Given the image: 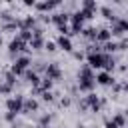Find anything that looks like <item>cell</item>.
<instances>
[{
  "instance_id": "8fae6325",
  "label": "cell",
  "mask_w": 128,
  "mask_h": 128,
  "mask_svg": "<svg viewBox=\"0 0 128 128\" xmlns=\"http://www.w3.org/2000/svg\"><path fill=\"white\" fill-rule=\"evenodd\" d=\"M110 40H112V30H110V28H100L98 34H96V42H98V44H106V42H110Z\"/></svg>"
},
{
  "instance_id": "ba28073f",
  "label": "cell",
  "mask_w": 128,
  "mask_h": 128,
  "mask_svg": "<svg viewBox=\"0 0 128 128\" xmlns=\"http://www.w3.org/2000/svg\"><path fill=\"white\" fill-rule=\"evenodd\" d=\"M96 84H100V86H112L114 84V76L110 72H106V70H100L96 74Z\"/></svg>"
},
{
  "instance_id": "9c48e42d",
  "label": "cell",
  "mask_w": 128,
  "mask_h": 128,
  "mask_svg": "<svg viewBox=\"0 0 128 128\" xmlns=\"http://www.w3.org/2000/svg\"><path fill=\"white\" fill-rule=\"evenodd\" d=\"M56 46H58L60 50H64V52H72V50H74V44H72V40H70V36H60V34H58V40H56Z\"/></svg>"
},
{
  "instance_id": "f1b7e54d",
  "label": "cell",
  "mask_w": 128,
  "mask_h": 128,
  "mask_svg": "<svg viewBox=\"0 0 128 128\" xmlns=\"http://www.w3.org/2000/svg\"><path fill=\"white\" fill-rule=\"evenodd\" d=\"M0 44H2V34H0Z\"/></svg>"
},
{
  "instance_id": "44dd1931",
  "label": "cell",
  "mask_w": 128,
  "mask_h": 128,
  "mask_svg": "<svg viewBox=\"0 0 128 128\" xmlns=\"http://www.w3.org/2000/svg\"><path fill=\"white\" fill-rule=\"evenodd\" d=\"M30 46H32V48H40V46H44V40H42V36H32V40H30Z\"/></svg>"
},
{
  "instance_id": "484cf974",
  "label": "cell",
  "mask_w": 128,
  "mask_h": 128,
  "mask_svg": "<svg viewBox=\"0 0 128 128\" xmlns=\"http://www.w3.org/2000/svg\"><path fill=\"white\" fill-rule=\"evenodd\" d=\"M74 58H76V60H82V58H84V52H74Z\"/></svg>"
},
{
  "instance_id": "ac0fdd59",
  "label": "cell",
  "mask_w": 128,
  "mask_h": 128,
  "mask_svg": "<svg viewBox=\"0 0 128 128\" xmlns=\"http://www.w3.org/2000/svg\"><path fill=\"white\" fill-rule=\"evenodd\" d=\"M96 34H98V30H96V28H92V26H88V28H84V30H82V36H84V38H88V40H96Z\"/></svg>"
},
{
  "instance_id": "52a82bcc",
  "label": "cell",
  "mask_w": 128,
  "mask_h": 128,
  "mask_svg": "<svg viewBox=\"0 0 128 128\" xmlns=\"http://www.w3.org/2000/svg\"><path fill=\"white\" fill-rule=\"evenodd\" d=\"M60 76H62V70H60V66L56 62H52V64L46 66V78H50L52 82H56V80H60Z\"/></svg>"
},
{
  "instance_id": "2e32d148",
  "label": "cell",
  "mask_w": 128,
  "mask_h": 128,
  "mask_svg": "<svg viewBox=\"0 0 128 128\" xmlns=\"http://www.w3.org/2000/svg\"><path fill=\"white\" fill-rule=\"evenodd\" d=\"M116 50H118V42H116V40H110V42L102 44V52H104V54H112V52H116Z\"/></svg>"
},
{
  "instance_id": "7a4b0ae2",
  "label": "cell",
  "mask_w": 128,
  "mask_h": 128,
  "mask_svg": "<svg viewBox=\"0 0 128 128\" xmlns=\"http://www.w3.org/2000/svg\"><path fill=\"white\" fill-rule=\"evenodd\" d=\"M86 60H88V66L92 70H104L106 60H108V54H104V52H88Z\"/></svg>"
},
{
  "instance_id": "cb8c5ba5",
  "label": "cell",
  "mask_w": 128,
  "mask_h": 128,
  "mask_svg": "<svg viewBox=\"0 0 128 128\" xmlns=\"http://www.w3.org/2000/svg\"><path fill=\"white\" fill-rule=\"evenodd\" d=\"M42 100H44V102H52V100H54V94H52V90H48V92H42Z\"/></svg>"
},
{
  "instance_id": "5b68a950",
  "label": "cell",
  "mask_w": 128,
  "mask_h": 128,
  "mask_svg": "<svg viewBox=\"0 0 128 128\" xmlns=\"http://www.w3.org/2000/svg\"><path fill=\"white\" fill-rule=\"evenodd\" d=\"M84 100H86V106H88L92 112H100V108H102V102H104V100H100V98H98L96 94H92V92H90V94H88Z\"/></svg>"
},
{
  "instance_id": "83f0119b",
  "label": "cell",
  "mask_w": 128,
  "mask_h": 128,
  "mask_svg": "<svg viewBox=\"0 0 128 128\" xmlns=\"http://www.w3.org/2000/svg\"><path fill=\"white\" fill-rule=\"evenodd\" d=\"M50 122V116H42V120H40V124H48Z\"/></svg>"
},
{
  "instance_id": "4fadbf2b",
  "label": "cell",
  "mask_w": 128,
  "mask_h": 128,
  "mask_svg": "<svg viewBox=\"0 0 128 128\" xmlns=\"http://www.w3.org/2000/svg\"><path fill=\"white\" fill-rule=\"evenodd\" d=\"M24 76H26V80H28L34 88H38V86H40V82H42V78H40V76H38V72H34V70H26V72H24Z\"/></svg>"
},
{
  "instance_id": "4316f807",
  "label": "cell",
  "mask_w": 128,
  "mask_h": 128,
  "mask_svg": "<svg viewBox=\"0 0 128 128\" xmlns=\"http://www.w3.org/2000/svg\"><path fill=\"white\" fill-rule=\"evenodd\" d=\"M60 104H62V106H70V100H68V98H62Z\"/></svg>"
},
{
  "instance_id": "d4e9b609",
  "label": "cell",
  "mask_w": 128,
  "mask_h": 128,
  "mask_svg": "<svg viewBox=\"0 0 128 128\" xmlns=\"http://www.w3.org/2000/svg\"><path fill=\"white\" fill-rule=\"evenodd\" d=\"M104 128H118V126H116L112 120H106V122H104Z\"/></svg>"
},
{
  "instance_id": "d6986e66",
  "label": "cell",
  "mask_w": 128,
  "mask_h": 128,
  "mask_svg": "<svg viewBox=\"0 0 128 128\" xmlns=\"http://www.w3.org/2000/svg\"><path fill=\"white\" fill-rule=\"evenodd\" d=\"M80 8H82V10H90V12H96V10H98V4H96L94 0H84Z\"/></svg>"
},
{
  "instance_id": "7c38bea8",
  "label": "cell",
  "mask_w": 128,
  "mask_h": 128,
  "mask_svg": "<svg viewBox=\"0 0 128 128\" xmlns=\"http://www.w3.org/2000/svg\"><path fill=\"white\" fill-rule=\"evenodd\" d=\"M24 48H26V42H22L18 36H16V38H14V40L8 44V50H10V54H18V52H22Z\"/></svg>"
},
{
  "instance_id": "e0dca14e",
  "label": "cell",
  "mask_w": 128,
  "mask_h": 128,
  "mask_svg": "<svg viewBox=\"0 0 128 128\" xmlns=\"http://www.w3.org/2000/svg\"><path fill=\"white\" fill-rule=\"evenodd\" d=\"M36 110H38V102L34 98L24 100V112H36Z\"/></svg>"
},
{
  "instance_id": "603a6c76",
  "label": "cell",
  "mask_w": 128,
  "mask_h": 128,
  "mask_svg": "<svg viewBox=\"0 0 128 128\" xmlns=\"http://www.w3.org/2000/svg\"><path fill=\"white\" fill-rule=\"evenodd\" d=\"M10 92H12V84L0 82V94H10Z\"/></svg>"
},
{
  "instance_id": "f546056e",
  "label": "cell",
  "mask_w": 128,
  "mask_h": 128,
  "mask_svg": "<svg viewBox=\"0 0 128 128\" xmlns=\"http://www.w3.org/2000/svg\"><path fill=\"white\" fill-rule=\"evenodd\" d=\"M126 18H128V16H126Z\"/></svg>"
},
{
  "instance_id": "277c9868",
  "label": "cell",
  "mask_w": 128,
  "mask_h": 128,
  "mask_svg": "<svg viewBox=\"0 0 128 128\" xmlns=\"http://www.w3.org/2000/svg\"><path fill=\"white\" fill-rule=\"evenodd\" d=\"M28 66H30V58H28V56H20V58H16V62L12 64L10 72H12L14 76H20V74H24V72L28 70Z\"/></svg>"
},
{
  "instance_id": "9a60e30c",
  "label": "cell",
  "mask_w": 128,
  "mask_h": 128,
  "mask_svg": "<svg viewBox=\"0 0 128 128\" xmlns=\"http://www.w3.org/2000/svg\"><path fill=\"white\" fill-rule=\"evenodd\" d=\"M34 26H36V18H34V16L22 18V28H24V30H34ZM22 28H20V30H22Z\"/></svg>"
},
{
  "instance_id": "ffe728a7",
  "label": "cell",
  "mask_w": 128,
  "mask_h": 128,
  "mask_svg": "<svg viewBox=\"0 0 128 128\" xmlns=\"http://www.w3.org/2000/svg\"><path fill=\"white\" fill-rule=\"evenodd\" d=\"M112 122H114L118 128H122V126L126 124V116H124V114H116V116L112 118Z\"/></svg>"
},
{
  "instance_id": "5bb4252c",
  "label": "cell",
  "mask_w": 128,
  "mask_h": 128,
  "mask_svg": "<svg viewBox=\"0 0 128 128\" xmlns=\"http://www.w3.org/2000/svg\"><path fill=\"white\" fill-rule=\"evenodd\" d=\"M98 10H100V14H102L106 20H110V22H114V20L118 18V16H114V12H112V8H110V6H100Z\"/></svg>"
},
{
  "instance_id": "3957f363",
  "label": "cell",
  "mask_w": 128,
  "mask_h": 128,
  "mask_svg": "<svg viewBox=\"0 0 128 128\" xmlns=\"http://www.w3.org/2000/svg\"><path fill=\"white\" fill-rule=\"evenodd\" d=\"M24 96H20V94H16V96H10L8 100H6V110L10 112V114H20V112H24Z\"/></svg>"
},
{
  "instance_id": "8992f818",
  "label": "cell",
  "mask_w": 128,
  "mask_h": 128,
  "mask_svg": "<svg viewBox=\"0 0 128 128\" xmlns=\"http://www.w3.org/2000/svg\"><path fill=\"white\" fill-rule=\"evenodd\" d=\"M52 24H56V28L68 26V24H70V14H66V12H56V14H52Z\"/></svg>"
},
{
  "instance_id": "6da1fadb",
  "label": "cell",
  "mask_w": 128,
  "mask_h": 128,
  "mask_svg": "<svg viewBox=\"0 0 128 128\" xmlns=\"http://www.w3.org/2000/svg\"><path fill=\"white\" fill-rule=\"evenodd\" d=\"M94 86H96V74H94V70L88 64L80 66V72H78V88L82 92H88L90 94L94 90Z\"/></svg>"
},
{
  "instance_id": "30bf717a",
  "label": "cell",
  "mask_w": 128,
  "mask_h": 128,
  "mask_svg": "<svg viewBox=\"0 0 128 128\" xmlns=\"http://www.w3.org/2000/svg\"><path fill=\"white\" fill-rule=\"evenodd\" d=\"M60 6V0H52V2H36V10H40V12H50V10H54V8H58Z\"/></svg>"
},
{
  "instance_id": "7402d4cb",
  "label": "cell",
  "mask_w": 128,
  "mask_h": 128,
  "mask_svg": "<svg viewBox=\"0 0 128 128\" xmlns=\"http://www.w3.org/2000/svg\"><path fill=\"white\" fill-rule=\"evenodd\" d=\"M44 50H48V52H56V50H58V46H56V42L46 40V42H44Z\"/></svg>"
}]
</instances>
